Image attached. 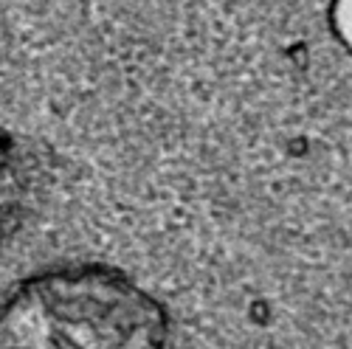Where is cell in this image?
<instances>
[{"mask_svg":"<svg viewBox=\"0 0 352 349\" xmlns=\"http://www.w3.org/2000/svg\"><path fill=\"white\" fill-rule=\"evenodd\" d=\"M166 307L124 270L57 265L0 299V349H166Z\"/></svg>","mask_w":352,"mask_h":349,"instance_id":"cell-1","label":"cell"},{"mask_svg":"<svg viewBox=\"0 0 352 349\" xmlns=\"http://www.w3.org/2000/svg\"><path fill=\"white\" fill-rule=\"evenodd\" d=\"M31 194V163L17 135L0 127V245L23 223Z\"/></svg>","mask_w":352,"mask_h":349,"instance_id":"cell-2","label":"cell"},{"mask_svg":"<svg viewBox=\"0 0 352 349\" xmlns=\"http://www.w3.org/2000/svg\"><path fill=\"white\" fill-rule=\"evenodd\" d=\"M332 28L338 40L352 51V0H335L332 3Z\"/></svg>","mask_w":352,"mask_h":349,"instance_id":"cell-3","label":"cell"}]
</instances>
